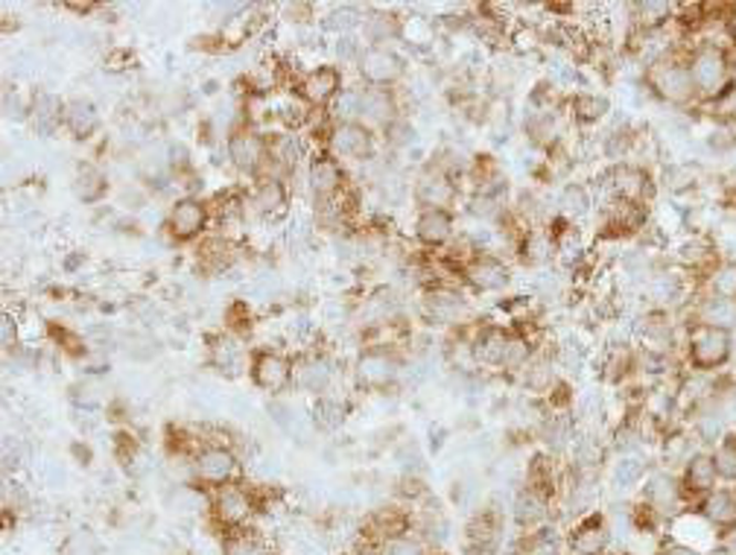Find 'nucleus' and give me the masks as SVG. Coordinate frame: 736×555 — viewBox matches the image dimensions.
<instances>
[{
  "label": "nucleus",
  "mask_w": 736,
  "mask_h": 555,
  "mask_svg": "<svg viewBox=\"0 0 736 555\" xmlns=\"http://www.w3.org/2000/svg\"><path fill=\"white\" fill-rule=\"evenodd\" d=\"M734 85H736V53H734Z\"/></svg>",
  "instance_id": "nucleus-61"
},
{
  "label": "nucleus",
  "mask_w": 736,
  "mask_h": 555,
  "mask_svg": "<svg viewBox=\"0 0 736 555\" xmlns=\"http://www.w3.org/2000/svg\"><path fill=\"white\" fill-rule=\"evenodd\" d=\"M99 126H103V117H99V108L94 100H88V97L67 100L62 129H65L71 138L80 140V144H85V140L97 138Z\"/></svg>",
  "instance_id": "nucleus-36"
},
{
  "label": "nucleus",
  "mask_w": 736,
  "mask_h": 555,
  "mask_svg": "<svg viewBox=\"0 0 736 555\" xmlns=\"http://www.w3.org/2000/svg\"><path fill=\"white\" fill-rule=\"evenodd\" d=\"M679 318L684 322V327L707 325L736 331V302L734 299H722V295L698 293V290H695L687 307L679 313Z\"/></svg>",
  "instance_id": "nucleus-23"
},
{
  "label": "nucleus",
  "mask_w": 736,
  "mask_h": 555,
  "mask_svg": "<svg viewBox=\"0 0 736 555\" xmlns=\"http://www.w3.org/2000/svg\"><path fill=\"white\" fill-rule=\"evenodd\" d=\"M725 409H728L730 427H734V430H736V384L730 386V392L725 395Z\"/></svg>",
  "instance_id": "nucleus-56"
},
{
  "label": "nucleus",
  "mask_w": 736,
  "mask_h": 555,
  "mask_svg": "<svg viewBox=\"0 0 736 555\" xmlns=\"http://www.w3.org/2000/svg\"><path fill=\"white\" fill-rule=\"evenodd\" d=\"M71 190L82 205H99L108 197L112 190V181H108L106 170L97 167L94 161H82L76 164L74 179H71Z\"/></svg>",
  "instance_id": "nucleus-39"
},
{
  "label": "nucleus",
  "mask_w": 736,
  "mask_h": 555,
  "mask_svg": "<svg viewBox=\"0 0 736 555\" xmlns=\"http://www.w3.org/2000/svg\"><path fill=\"white\" fill-rule=\"evenodd\" d=\"M597 181L602 188V202L606 199H625V202L652 205L654 190H658L654 172L640 161L608 164Z\"/></svg>",
  "instance_id": "nucleus-8"
},
{
  "label": "nucleus",
  "mask_w": 736,
  "mask_h": 555,
  "mask_svg": "<svg viewBox=\"0 0 736 555\" xmlns=\"http://www.w3.org/2000/svg\"><path fill=\"white\" fill-rule=\"evenodd\" d=\"M427 555H448V553H444V549H430Z\"/></svg>",
  "instance_id": "nucleus-60"
},
{
  "label": "nucleus",
  "mask_w": 736,
  "mask_h": 555,
  "mask_svg": "<svg viewBox=\"0 0 736 555\" xmlns=\"http://www.w3.org/2000/svg\"><path fill=\"white\" fill-rule=\"evenodd\" d=\"M535 439L540 441V450H547L553 457H567L572 448V441L579 439V421L570 412H556L547 409L540 416L538 427H535Z\"/></svg>",
  "instance_id": "nucleus-27"
},
{
  "label": "nucleus",
  "mask_w": 736,
  "mask_h": 555,
  "mask_svg": "<svg viewBox=\"0 0 736 555\" xmlns=\"http://www.w3.org/2000/svg\"><path fill=\"white\" fill-rule=\"evenodd\" d=\"M515 380L521 384V389H524L529 398L544 400L558 384H561V380H565V375H561V368H558L553 352H544V348H540V352L532 357L529 366H526Z\"/></svg>",
  "instance_id": "nucleus-31"
},
{
  "label": "nucleus",
  "mask_w": 736,
  "mask_h": 555,
  "mask_svg": "<svg viewBox=\"0 0 736 555\" xmlns=\"http://www.w3.org/2000/svg\"><path fill=\"white\" fill-rule=\"evenodd\" d=\"M734 359V331L725 327L693 325L684 334L681 345V363L690 371H704V375H725Z\"/></svg>",
  "instance_id": "nucleus-3"
},
{
  "label": "nucleus",
  "mask_w": 736,
  "mask_h": 555,
  "mask_svg": "<svg viewBox=\"0 0 736 555\" xmlns=\"http://www.w3.org/2000/svg\"><path fill=\"white\" fill-rule=\"evenodd\" d=\"M722 261L719 243L713 238L711 231H693L687 238L675 245L672 254V266H679L684 275L693 278V284H702V278Z\"/></svg>",
  "instance_id": "nucleus-18"
},
{
  "label": "nucleus",
  "mask_w": 736,
  "mask_h": 555,
  "mask_svg": "<svg viewBox=\"0 0 736 555\" xmlns=\"http://www.w3.org/2000/svg\"><path fill=\"white\" fill-rule=\"evenodd\" d=\"M3 117L7 121H30V103L18 97V91H3Z\"/></svg>",
  "instance_id": "nucleus-52"
},
{
  "label": "nucleus",
  "mask_w": 736,
  "mask_h": 555,
  "mask_svg": "<svg viewBox=\"0 0 736 555\" xmlns=\"http://www.w3.org/2000/svg\"><path fill=\"white\" fill-rule=\"evenodd\" d=\"M459 234L456 229V211H418L412 222V238L427 252H444L453 238Z\"/></svg>",
  "instance_id": "nucleus-28"
},
{
  "label": "nucleus",
  "mask_w": 736,
  "mask_h": 555,
  "mask_svg": "<svg viewBox=\"0 0 736 555\" xmlns=\"http://www.w3.org/2000/svg\"><path fill=\"white\" fill-rule=\"evenodd\" d=\"M515 281V270L506 258H500L497 252H480L462 266L459 272V284L471 290L476 295H497L506 293L508 286Z\"/></svg>",
  "instance_id": "nucleus-12"
},
{
  "label": "nucleus",
  "mask_w": 736,
  "mask_h": 555,
  "mask_svg": "<svg viewBox=\"0 0 736 555\" xmlns=\"http://www.w3.org/2000/svg\"><path fill=\"white\" fill-rule=\"evenodd\" d=\"M245 208L261 220L286 217L290 213V185H286L284 176L266 172L261 179H254L249 193H245Z\"/></svg>",
  "instance_id": "nucleus-22"
},
{
  "label": "nucleus",
  "mask_w": 736,
  "mask_h": 555,
  "mask_svg": "<svg viewBox=\"0 0 736 555\" xmlns=\"http://www.w3.org/2000/svg\"><path fill=\"white\" fill-rule=\"evenodd\" d=\"M690 76L702 106H711L734 88V50L711 41H695L687 53Z\"/></svg>",
  "instance_id": "nucleus-2"
},
{
  "label": "nucleus",
  "mask_w": 736,
  "mask_h": 555,
  "mask_svg": "<svg viewBox=\"0 0 736 555\" xmlns=\"http://www.w3.org/2000/svg\"><path fill=\"white\" fill-rule=\"evenodd\" d=\"M334 53H336V59L343 62V65H354V67H357L360 56H362V53H366V41L360 39V33L339 35V39L334 41Z\"/></svg>",
  "instance_id": "nucleus-51"
},
{
  "label": "nucleus",
  "mask_w": 736,
  "mask_h": 555,
  "mask_svg": "<svg viewBox=\"0 0 736 555\" xmlns=\"http://www.w3.org/2000/svg\"><path fill=\"white\" fill-rule=\"evenodd\" d=\"M238 258V245L229 238H204L197 249V261L202 263V270L213 272V275L234 270Z\"/></svg>",
  "instance_id": "nucleus-41"
},
{
  "label": "nucleus",
  "mask_w": 736,
  "mask_h": 555,
  "mask_svg": "<svg viewBox=\"0 0 736 555\" xmlns=\"http://www.w3.org/2000/svg\"><path fill=\"white\" fill-rule=\"evenodd\" d=\"M698 293L722 295V299H734L736 302V258H722L707 275L702 278V284L695 286Z\"/></svg>",
  "instance_id": "nucleus-42"
},
{
  "label": "nucleus",
  "mask_w": 736,
  "mask_h": 555,
  "mask_svg": "<svg viewBox=\"0 0 736 555\" xmlns=\"http://www.w3.org/2000/svg\"><path fill=\"white\" fill-rule=\"evenodd\" d=\"M257 509H263L257 489H252V485H245V482L240 480L211 491V503H208L213 526L222 532H234L249 526V521H252Z\"/></svg>",
  "instance_id": "nucleus-9"
},
{
  "label": "nucleus",
  "mask_w": 736,
  "mask_h": 555,
  "mask_svg": "<svg viewBox=\"0 0 736 555\" xmlns=\"http://www.w3.org/2000/svg\"><path fill=\"white\" fill-rule=\"evenodd\" d=\"M681 489H684V498H687L690 509L704 500L711 491H716L722 485L719 474H716V462H713V453L707 448H698L693 457L684 462V468L679 471Z\"/></svg>",
  "instance_id": "nucleus-25"
},
{
  "label": "nucleus",
  "mask_w": 736,
  "mask_h": 555,
  "mask_svg": "<svg viewBox=\"0 0 736 555\" xmlns=\"http://www.w3.org/2000/svg\"><path fill=\"white\" fill-rule=\"evenodd\" d=\"M565 555H570V553H565Z\"/></svg>",
  "instance_id": "nucleus-62"
},
{
  "label": "nucleus",
  "mask_w": 736,
  "mask_h": 555,
  "mask_svg": "<svg viewBox=\"0 0 736 555\" xmlns=\"http://www.w3.org/2000/svg\"><path fill=\"white\" fill-rule=\"evenodd\" d=\"M654 555H704L702 549L690 547V544H684V541H675V538H661V544H658V549H654Z\"/></svg>",
  "instance_id": "nucleus-53"
},
{
  "label": "nucleus",
  "mask_w": 736,
  "mask_h": 555,
  "mask_svg": "<svg viewBox=\"0 0 736 555\" xmlns=\"http://www.w3.org/2000/svg\"><path fill=\"white\" fill-rule=\"evenodd\" d=\"M711 453L722 485H736V430H728L722 436L711 448Z\"/></svg>",
  "instance_id": "nucleus-44"
},
{
  "label": "nucleus",
  "mask_w": 736,
  "mask_h": 555,
  "mask_svg": "<svg viewBox=\"0 0 736 555\" xmlns=\"http://www.w3.org/2000/svg\"><path fill=\"white\" fill-rule=\"evenodd\" d=\"M728 375L734 377L736 380V331H734V359H730V368H728Z\"/></svg>",
  "instance_id": "nucleus-59"
},
{
  "label": "nucleus",
  "mask_w": 736,
  "mask_h": 555,
  "mask_svg": "<svg viewBox=\"0 0 736 555\" xmlns=\"http://www.w3.org/2000/svg\"><path fill=\"white\" fill-rule=\"evenodd\" d=\"M0 343H3V348H7V352L18 348V322L12 318V313H7V316H3V322H0Z\"/></svg>",
  "instance_id": "nucleus-54"
},
{
  "label": "nucleus",
  "mask_w": 736,
  "mask_h": 555,
  "mask_svg": "<svg viewBox=\"0 0 736 555\" xmlns=\"http://www.w3.org/2000/svg\"><path fill=\"white\" fill-rule=\"evenodd\" d=\"M357 74L368 88L398 91V85L407 80L409 65L395 48H366V53L357 62Z\"/></svg>",
  "instance_id": "nucleus-16"
},
{
  "label": "nucleus",
  "mask_w": 736,
  "mask_h": 555,
  "mask_svg": "<svg viewBox=\"0 0 736 555\" xmlns=\"http://www.w3.org/2000/svg\"><path fill=\"white\" fill-rule=\"evenodd\" d=\"M225 158L240 176L249 179H261L270 172V158H272V144L270 135L261 129H254L252 123H240L225 135Z\"/></svg>",
  "instance_id": "nucleus-6"
},
{
  "label": "nucleus",
  "mask_w": 736,
  "mask_h": 555,
  "mask_svg": "<svg viewBox=\"0 0 736 555\" xmlns=\"http://www.w3.org/2000/svg\"><path fill=\"white\" fill-rule=\"evenodd\" d=\"M401 115H407V112H403L398 91L368 88V85H362L360 123H366L368 129H375L377 135H380L389 123H395Z\"/></svg>",
  "instance_id": "nucleus-30"
},
{
  "label": "nucleus",
  "mask_w": 736,
  "mask_h": 555,
  "mask_svg": "<svg viewBox=\"0 0 736 555\" xmlns=\"http://www.w3.org/2000/svg\"><path fill=\"white\" fill-rule=\"evenodd\" d=\"M65 103L59 94L53 91H35L30 97V126H33L35 135L41 138H53L59 129H62V121H65Z\"/></svg>",
  "instance_id": "nucleus-35"
},
{
  "label": "nucleus",
  "mask_w": 736,
  "mask_h": 555,
  "mask_svg": "<svg viewBox=\"0 0 736 555\" xmlns=\"http://www.w3.org/2000/svg\"><path fill=\"white\" fill-rule=\"evenodd\" d=\"M652 474V462H649L643 453H620L617 462L611 465V485L617 494H625V491H640V485L646 482V477Z\"/></svg>",
  "instance_id": "nucleus-40"
},
{
  "label": "nucleus",
  "mask_w": 736,
  "mask_h": 555,
  "mask_svg": "<svg viewBox=\"0 0 736 555\" xmlns=\"http://www.w3.org/2000/svg\"><path fill=\"white\" fill-rule=\"evenodd\" d=\"M613 544V530L606 512H588L579 521L570 523V530L565 532V547L570 555H606L611 553Z\"/></svg>",
  "instance_id": "nucleus-17"
},
{
  "label": "nucleus",
  "mask_w": 736,
  "mask_h": 555,
  "mask_svg": "<svg viewBox=\"0 0 736 555\" xmlns=\"http://www.w3.org/2000/svg\"><path fill=\"white\" fill-rule=\"evenodd\" d=\"M254 389L278 398L290 386H295V359L278 348H261L252 352V368H249Z\"/></svg>",
  "instance_id": "nucleus-15"
},
{
  "label": "nucleus",
  "mask_w": 736,
  "mask_h": 555,
  "mask_svg": "<svg viewBox=\"0 0 736 555\" xmlns=\"http://www.w3.org/2000/svg\"><path fill=\"white\" fill-rule=\"evenodd\" d=\"M638 500H643L654 515L661 517L666 526L670 521H675L679 515L690 512V503L684 498V489H681V480L675 471H666V468H654L652 474L646 477V482L640 485Z\"/></svg>",
  "instance_id": "nucleus-13"
},
{
  "label": "nucleus",
  "mask_w": 736,
  "mask_h": 555,
  "mask_svg": "<svg viewBox=\"0 0 736 555\" xmlns=\"http://www.w3.org/2000/svg\"><path fill=\"white\" fill-rule=\"evenodd\" d=\"M380 140H383L386 147L392 149V153H407L418 144V129L416 123L409 121L407 115H401L395 123H389L383 132H380Z\"/></svg>",
  "instance_id": "nucleus-46"
},
{
  "label": "nucleus",
  "mask_w": 736,
  "mask_h": 555,
  "mask_svg": "<svg viewBox=\"0 0 736 555\" xmlns=\"http://www.w3.org/2000/svg\"><path fill=\"white\" fill-rule=\"evenodd\" d=\"M704 555H736V553H730V549L725 547V544H719V541H716V544H713V547L704 549Z\"/></svg>",
  "instance_id": "nucleus-57"
},
{
  "label": "nucleus",
  "mask_w": 736,
  "mask_h": 555,
  "mask_svg": "<svg viewBox=\"0 0 736 555\" xmlns=\"http://www.w3.org/2000/svg\"><path fill=\"white\" fill-rule=\"evenodd\" d=\"M313 425L325 430V433H334L345 425V404L334 395H325V398H316V407H313Z\"/></svg>",
  "instance_id": "nucleus-47"
},
{
  "label": "nucleus",
  "mask_w": 736,
  "mask_h": 555,
  "mask_svg": "<svg viewBox=\"0 0 736 555\" xmlns=\"http://www.w3.org/2000/svg\"><path fill=\"white\" fill-rule=\"evenodd\" d=\"M222 555H266V547H263V541L257 538V532L243 526V530L225 532Z\"/></svg>",
  "instance_id": "nucleus-48"
},
{
  "label": "nucleus",
  "mask_w": 736,
  "mask_h": 555,
  "mask_svg": "<svg viewBox=\"0 0 736 555\" xmlns=\"http://www.w3.org/2000/svg\"><path fill=\"white\" fill-rule=\"evenodd\" d=\"M515 258L524 270L544 272L558 261L556 238L549 229H526L524 238L517 240Z\"/></svg>",
  "instance_id": "nucleus-32"
},
{
  "label": "nucleus",
  "mask_w": 736,
  "mask_h": 555,
  "mask_svg": "<svg viewBox=\"0 0 736 555\" xmlns=\"http://www.w3.org/2000/svg\"><path fill=\"white\" fill-rule=\"evenodd\" d=\"M407 363L398 348H362L354 359V380L366 392H389L401 380Z\"/></svg>",
  "instance_id": "nucleus-11"
},
{
  "label": "nucleus",
  "mask_w": 736,
  "mask_h": 555,
  "mask_svg": "<svg viewBox=\"0 0 736 555\" xmlns=\"http://www.w3.org/2000/svg\"><path fill=\"white\" fill-rule=\"evenodd\" d=\"M65 9H74L80 15H88L91 9H94V3H65Z\"/></svg>",
  "instance_id": "nucleus-58"
},
{
  "label": "nucleus",
  "mask_w": 736,
  "mask_h": 555,
  "mask_svg": "<svg viewBox=\"0 0 736 555\" xmlns=\"http://www.w3.org/2000/svg\"><path fill=\"white\" fill-rule=\"evenodd\" d=\"M336 384V363L325 352H307L295 357V389L325 398Z\"/></svg>",
  "instance_id": "nucleus-26"
},
{
  "label": "nucleus",
  "mask_w": 736,
  "mask_h": 555,
  "mask_svg": "<svg viewBox=\"0 0 736 555\" xmlns=\"http://www.w3.org/2000/svg\"><path fill=\"white\" fill-rule=\"evenodd\" d=\"M462 541H465V549L471 555L497 553V547L503 544V515H500V509L488 506L474 512L471 521L465 523Z\"/></svg>",
  "instance_id": "nucleus-29"
},
{
  "label": "nucleus",
  "mask_w": 736,
  "mask_h": 555,
  "mask_svg": "<svg viewBox=\"0 0 736 555\" xmlns=\"http://www.w3.org/2000/svg\"><path fill=\"white\" fill-rule=\"evenodd\" d=\"M565 112L579 129H590V126H599L611 115V100L599 91H572L570 97L565 100Z\"/></svg>",
  "instance_id": "nucleus-34"
},
{
  "label": "nucleus",
  "mask_w": 736,
  "mask_h": 555,
  "mask_svg": "<svg viewBox=\"0 0 736 555\" xmlns=\"http://www.w3.org/2000/svg\"><path fill=\"white\" fill-rule=\"evenodd\" d=\"M343 67L336 65L311 67L307 74L298 76V82H295V94L302 97L304 106L316 108V112H325V108L334 106V100L343 94Z\"/></svg>",
  "instance_id": "nucleus-19"
},
{
  "label": "nucleus",
  "mask_w": 736,
  "mask_h": 555,
  "mask_svg": "<svg viewBox=\"0 0 736 555\" xmlns=\"http://www.w3.org/2000/svg\"><path fill=\"white\" fill-rule=\"evenodd\" d=\"M211 220V205L204 202L202 197H179L172 199L170 211L164 217V231L170 234L172 243H197L208 234Z\"/></svg>",
  "instance_id": "nucleus-14"
},
{
  "label": "nucleus",
  "mask_w": 736,
  "mask_h": 555,
  "mask_svg": "<svg viewBox=\"0 0 736 555\" xmlns=\"http://www.w3.org/2000/svg\"><path fill=\"white\" fill-rule=\"evenodd\" d=\"M403 35H407V27H403L401 15H395L389 9H366L362 12L360 39L366 41V48H392Z\"/></svg>",
  "instance_id": "nucleus-33"
},
{
  "label": "nucleus",
  "mask_w": 736,
  "mask_h": 555,
  "mask_svg": "<svg viewBox=\"0 0 736 555\" xmlns=\"http://www.w3.org/2000/svg\"><path fill=\"white\" fill-rule=\"evenodd\" d=\"M719 208L730 217H736V176L734 179H725L719 188Z\"/></svg>",
  "instance_id": "nucleus-55"
},
{
  "label": "nucleus",
  "mask_w": 736,
  "mask_h": 555,
  "mask_svg": "<svg viewBox=\"0 0 736 555\" xmlns=\"http://www.w3.org/2000/svg\"><path fill=\"white\" fill-rule=\"evenodd\" d=\"M418 313H421L427 325L444 327V331L467 327L471 318H474V307H471L465 286L450 284V281L421 286V293H418Z\"/></svg>",
  "instance_id": "nucleus-4"
},
{
  "label": "nucleus",
  "mask_w": 736,
  "mask_h": 555,
  "mask_svg": "<svg viewBox=\"0 0 736 555\" xmlns=\"http://www.w3.org/2000/svg\"><path fill=\"white\" fill-rule=\"evenodd\" d=\"M412 202L418 211H456L459 202H465L462 181L430 164H421L412 179Z\"/></svg>",
  "instance_id": "nucleus-10"
},
{
  "label": "nucleus",
  "mask_w": 736,
  "mask_h": 555,
  "mask_svg": "<svg viewBox=\"0 0 736 555\" xmlns=\"http://www.w3.org/2000/svg\"><path fill=\"white\" fill-rule=\"evenodd\" d=\"M556 521V503L540 494V491L529 489V485H521L512 498V523L521 535H529V532L544 530L547 523Z\"/></svg>",
  "instance_id": "nucleus-24"
},
{
  "label": "nucleus",
  "mask_w": 736,
  "mask_h": 555,
  "mask_svg": "<svg viewBox=\"0 0 736 555\" xmlns=\"http://www.w3.org/2000/svg\"><path fill=\"white\" fill-rule=\"evenodd\" d=\"M695 41L681 39L679 48L643 65V76H640L643 91L652 100H658L661 106L679 108V112H698L702 108V100H698V91H695L687 65V53Z\"/></svg>",
  "instance_id": "nucleus-1"
},
{
  "label": "nucleus",
  "mask_w": 736,
  "mask_h": 555,
  "mask_svg": "<svg viewBox=\"0 0 736 555\" xmlns=\"http://www.w3.org/2000/svg\"><path fill=\"white\" fill-rule=\"evenodd\" d=\"M208 366L217 375L229 377H243L252 368V354L245 348L243 336L231 334V331H220V334L208 336Z\"/></svg>",
  "instance_id": "nucleus-21"
},
{
  "label": "nucleus",
  "mask_w": 736,
  "mask_h": 555,
  "mask_svg": "<svg viewBox=\"0 0 736 555\" xmlns=\"http://www.w3.org/2000/svg\"><path fill=\"white\" fill-rule=\"evenodd\" d=\"M360 27H362V12L357 7H351V3L334 7L325 18H322V30L334 33L336 39H339V35L360 33Z\"/></svg>",
  "instance_id": "nucleus-45"
},
{
  "label": "nucleus",
  "mask_w": 736,
  "mask_h": 555,
  "mask_svg": "<svg viewBox=\"0 0 736 555\" xmlns=\"http://www.w3.org/2000/svg\"><path fill=\"white\" fill-rule=\"evenodd\" d=\"M304 185L311 190L313 202H330V199H339L348 190V170H345L343 161H336L334 156H327L322 149L319 156H311V161H307Z\"/></svg>",
  "instance_id": "nucleus-20"
},
{
  "label": "nucleus",
  "mask_w": 736,
  "mask_h": 555,
  "mask_svg": "<svg viewBox=\"0 0 736 555\" xmlns=\"http://www.w3.org/2000/svg\"><path fill=\"white\" fill-rule=\"evenodd\" d=\"M565 532L556 521L547 523L544 530L529 532V535H521L517 532L515 541H512V553L508 555H565Z\"/></svg>",
  "instance_id": "nucleus-38"
},
{
  "label": "nucleus",
  "mask_w": 736,
  "mask_h": 555,
  "mask_svg": "<svg viewBox=\"0 0 736 555\" xmlns=\"http://www.w3.org/2000/svg\"><path fill=\"white\" fill-rule=\"evenodd\" d=\"M698 181H702L698 164L675 161V164H670L666 170H663V176H661V181H658V185H661L663 190L675 193V197H684V193H690V190L698 188Z\"/></svg>",
  "instance_id": "nucleus-43"
},
{
  "label": "nucleus",
  "mask_w": 736,
  "mask_h": 555,
  "mask_svg": "<svg viewBox=\"0 0 736 555\" xmlns=\"http://www.w3.org/2000/svg\"><path fill=\"white\" fill-rule=\"evenodd\" d=\"M375 555H427L430 549L421 544V541L409 532V535H395V538H383L377 541L375 547Z\"/></svg>",
  "instance_id": "nucleus-50"
},
{
  "label": "nucleus",
  "mask_w": 736,
  "mask_h": 555,
  "mask_svg": "<svg viewBox=\"0 0 736 555\" xmlns=\"http://www.w3.org/2000/svg\"><path fill=\"white\" fill-rule=\"evenodd\" d=\"M360 100H362V85H345L343 94L334 100L330 106V123H348L360 121Z\"/></svg>",
  "instance_id": "nucleus-49"
},
{
  "label": "nucleus",
  "mask_w": 736,
  "mask_h": 555,
  "mask_svg": "<svg viewBox=\"0 0 736 555\" xmlns=\"http://www.w3.org/2000/svg\"><path fill=\"white\" fill-rule=\"evenodd\" d=\"M190 485L204 491H217L229 482L240 480V453L229 441H208L197 450V457L188 459Z\"/></svg>",
  "instance_id": "nucleus-5"
},
{
  "label": "nucleus",
  "mask_w": 736,
  "mask_h": 555,
  "mask_svg": "<svg viewBox=\"0 0 736 555\" xmlns=\"http://www.w3.org/2000/svg\"><path fill=\"white\" fill-rule=\"evenodd\" d=\"M325 153L343 164H371L380 158V135L366 123H330L325 129Z\"/></svg>",
  "instance_id": "nucleus-7"
},
{
  "label": "nucleus",
  "mask_w": 736,
  "mask_h": 555,
  "mask_svg": "<svg viewBox=\"0 0 736 555\" xmlns=\"http://www.w3.org/2000/svg\"><path fill=\"white\" fill-rule=\"evenodd\" d=\"M556 211L561 220L572 222V226H581L590 213L597 211L593 190H590L585 181H567V185H561V190H558Z\"/></svg>",
  "instance_id": "nucleus-37"
}]
</instances>
